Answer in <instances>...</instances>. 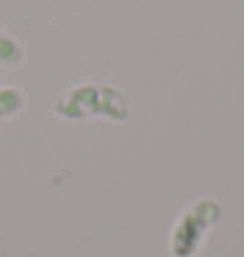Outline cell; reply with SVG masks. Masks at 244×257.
<instances>
[{
    "mask_svg": "<svg viewBox=\"0 0 244 257\" xmlns=\"http://www.w3.org/2000/svg\"><path fill=\"white\" fill-rule=\"evenodd\" d=\"M24 105H27V97L19 87H11V84L0 87V121H8L14 115H19L24 110Z\"/></svg>",
    "mask_w": 244,
    "mask_h": 257,
    "instance_id": "3957f363",
    "label": "cell"
},
{
    "mask_svg": "<svg viewBox=\"0 0 244 257\" xmlns=\"http://www.w3.org/2000/svg\"><path fill=\"white\" fill-rule=\"evenodd\" d=\"M53 110L63 121H84V118H108V121H126L129 118V102L110 84H79L66 89L55 100Z\"/></svg>",
    "mask_w": 244,
    "mask_h": 257,
    "instance_id": "6da1fadb",
    "label": "cell"
},
{
    "mask_svg": "<svg viewBox=\"0 0 244 257\" xmlns=\"http://www.w3.org/2000/svg\"><path fill=\"white\" fill-rule=\"evenodd\" d=\"M24 63V45L8 32L0 29V66L3 68H16Z\"/></svg>",
    "mask_w": 244,
    "mask_h": 257,
    "instance_id": "277c9868",
    "label": "cell"
},
{
    "mask_svg": "<svg viewBox=\"0 0 244 257\" xmlns=\"http://www.w3.org/2000/svg\"><path fill=\"white\" fill-rule=\"evenodd\" d=\"M218 218H220V207L213 200H200L189 205L179 215L176 226L171 231V241H168L171 257H197L202 249L205 233L210 231V226Z\"/></svg>",
    "mask_w": 244,
    "mask_h": 257,
    "instance_id": "7a4b0ae2",
    "label": "cell"
}]
</instances>
